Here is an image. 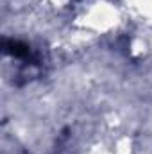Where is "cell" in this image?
Instances as JSON below:
<instances>
[{
    "instance_id": "obj_1",
    "label": "cell",
    "mask_w": 152,
    "mask_h": 154,
    "mask_svg": "<svg viewBox=\"0 0 152 154\" xmlns=\"http://www.w3.org/2000/svg\"><path fill=\"white\" fill-rule=\"evenodd\" d=\"M4 50L9 56L18 57V59H29L31 57L29 45H25L23 41H18V39H4Z\"/></svg>"
}]
</instances>
